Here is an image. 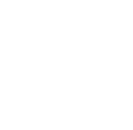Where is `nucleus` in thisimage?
<instances>
[]
</instances>
